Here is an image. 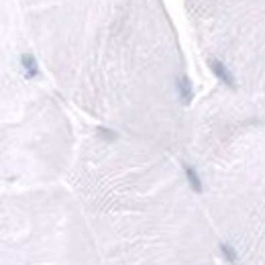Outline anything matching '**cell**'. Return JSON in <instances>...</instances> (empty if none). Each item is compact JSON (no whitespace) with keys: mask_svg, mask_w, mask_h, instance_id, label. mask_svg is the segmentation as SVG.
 <instances>
[{"mask_svg":"<svg viewBox=\"0 0 265 265\" xmlns=\"http://www.w3.org/2000/svg\"><path fill=\"white\" fill-rule=\"evenodd\" d=\"M177 90H179V98H182V104H190L192 102V84L186 76H182L177 80Z\"/></svg>","mask_w":265,"mask_h":265,"instance_id":"2","label":"cell"},{"mask_svg":"<svg viewBox=\"0 0 265 265\" xmlns=\"http://www.w3.org/2000/svg\"><path fill=\"white\" fill-rule=\"evenodd\" d=\"M21 63H23V69H25L27 78H35V76L39 74V67H37V59L33 58L31 53H25L23 58H21Z\"/></svg>","mask_w":265,"mask_h":265,"instance_id":"3","label":"cell"},{"mask_svg":"<svg viewBox=\"0 0 265 265\" xmlns=\"http://www.w3.org/2000/svg\"><path fill=\"white\" fill-rule=\"evenodd\" d=\"M98 135H100V137H104V139H117V137H118L115 131H110V129H102V127H98Z\"/></svg>","mask_w":265,"mask_h":265,"instance_id":"6","label":"cell"},{"mask_svg":"<svg viewBox=\"0 0 265 265\" xmlns=\"http://www.w3.org/2000/svg\"><path fill=\"white\" fill-rule=\"evenodd\" d=\"M220 251H222V255L227 257L229 263H236V251L229 243H220Z\"/></svg>","mask_w":265,"mask_h":265,"instance_id":"5","label":"cell"},{"mask_svg":"<svg viewBox=\"0 0 265 265\" xmlns=\"http://www.w3.org/2000/svg\"><path fill=\"white\" fill-rule=\"evenodd\" d=\"M210 69L214 72V76L222 82V84H227L229 88H235V78H233V74L227 69V65L222 63V61H218V59H210Z\"/></svg>","mask_w":265,"mask_h":265,"instance_id":"1","label":"cell"},{"mask_svg":"<svg viewBox=\"0 0 265 265\" xmlns=\"http://www.w3.org/2000/svg\"><path fill=\"white\" fill-rule=\"evenodd\" d=\"M184 172H186V177H188V182H190V188L196 192V194H200V192H202V179H200V176L196 174V170H194V167H190L188 163H184Z\"/></svg>","mask_w":265,"mask_h":265,"instance_id":"4","label":"cell"}]
</instances>
